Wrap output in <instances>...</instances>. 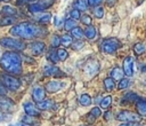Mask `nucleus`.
I'll use <instances>...</instances> for the list:
<instances>
[{"label":"nucleus","mask_w":146,"mask_h":126,"mask_svg":"<svg viewBox=\"0 0 146 126\" xmlns=\"http://www.w3.org/2000/svg\"><path fill=\"white\" fill-rule=\"evenodd\" d=\"M1 46H3L5 48L11 49V50H24L26 48V44L23 40L16 39V38H2L0 40Z\"/></svg>","instance_id":"obj_3"},{"label":"nucleus","mask_w":146,"mask_h":126,"mask_svg":"<svg viewBox=\"0 0 146 126\" xmlns=\"http://www.w3.org/2000/svg\"><path fill=\"white\" fill-rule=\"evenodd\" d=\"M83 34H84L88 39H94V38L96 37V29H95V26H92V25L87 26V29L83 31Z\"/></svg>","instance_id":"obj_21"},{"label":"nucleus","mask_w":146,"mask_h":126,"mask_svg":"<svg viewBox=\"0 0 146 126\" xmlns=\"http://www.w3.org/2000/svg\"><path fill=\"white\" fill-rule=\"evenodd\" d=\"M34 18H35V21H36L38 23H40V24H47V23L50 22L51 15L48 14V13H42V14H40V15H36Z\"/></svg>","instance_id":"obj_16"},{"label":"nucleus","mask_w":146,"mask_h":126,"mask_svg":"<svg viewBox=\"0 0 146 126\" xmlns=\"http://www.w3.org/2000/svg\"><path fill=\"white\" fill-rule=\"evenodd\" d=\"M36 108L39 110H49L54 108V102L51 100H43L39 103H36Z\"/></svg>","instance_id":"obj_17"},{"label":"nucleus","mask_w":146,"mask_h":126,"mask_svg":"<svg viewBox=\"0 0 146 126\" xmlns=\"http://www.w3.org/2000/svg\"><path fill=\"white\" fill-rule=\"evenodd\" d=\"M124 100H123V102H133V101H138V95L137 94H135V93H128L127 95H124V97H123Z\"/></svg>","instance_id":"obj_32"},{"label":"nucleus","mask_w":146,"mask_h":126,"mask_svg":"<svg viewBox=\"0 0 146 126\" xmlns=\"http://www.w3.org/2000/svg\"><path fill=\"white\" fill-rule=\"evenodd\" d=\"M87 1H88V5H89V6L96 7V6H99L103 0H87Z\"/></svg>","instance_id":"obj_43"},{"label":"nucleus","mask_w":146,"mask_h":126,"mask_svg":"<svg viewBox=\"0 0 146 126\" xmlns=\"http://www.w3.org/2000/svg\"><path fill=\"white\" fill-rule=\"evenodd\" d=\"M23 108H24V111L26 112V115L30 117H38L40 115V110L32 102H25L23 104Z\"/></svg>","instance_id":"obj_10"},{"label":"nucleus","mask_w":146,"mask_h":126,"mask_svg":"<svg viewBox=\"0 0 146 126\" xmlns=\"http://www.w3.org/2000/svg\"><path fill=\"white\" fill-rule=\"evenodd\" d=\"M2 13L5 14V16H14L16 14V9L13 6H3L2 7Z\"/></svg>","instance_id":"obj_25"},{"label":"nucleus","mask_w":146,"mask_h":126,"mask_svg":"<svg viewBox=\"0 0 146 126\" xmlns=\"http://www.w3.org/2000/svg\"><path fill=\"white\" fill-rule=\"evenodd\" d=\"M43 72L46 76H52V77H58V76H63V73L60 72V70L55 66V65H46L43 69Z\"/></svg>","instance_id":"obj_14"},{"label":"nucleus","mask_w":146,"mask_h":126,"mask_svg":"<svg viewBox=\"0 0 146 126\" xmlns=\"http://www.w3.org/2000/svg\"><path fill=\"white\" fill-rule=\"evenodd\" d=\"M2 1H8V0H0V2H2Z\"/></svg>","instance_id":"obj_51"},{"label":"nucleus","mask_w":146,"mask_h":126,"mask_svg":"<svg viewBox=\"0 0 146 126\" xmlns=\"http://www.w3.org/2000/svg\"><path fill=\"white\" fill-rule=\"evenodd\" d=\"M111 103H112V97L111 96H105L102 100V102H100V109H107V108H110Z\"/></svg>","instance_id":"obj_33"},{"label":"nucleus","mask_w":146,"mask_h":126,"mask_svg":"<svg viewBox=\"0 0 146 126\" xmlns=\"http://www.w3.org/2000/svg\"><path fill=\"white\" fill-rule=\"evenodd\" d=\"M123 76H124V73H123L122 69L119 68V66H115V68L112 69V71H111V77H110V78H112L114 81H115V80H116V81H120V80L123 78Z\"/></svg>","instance_id":"obj_15"},{"label":"nucleus","mask_w":146,"mask_h":126,"mask_svg":"<svg viewBox=\"0 0 146 126\" xmlns=\"http://www.w3.org/2000/svg\"><path fill=\"white\" fill-rule=\"evenodd\" d=\"M136 109H137L139 116H145L146 117V101H144V100L137 101Z\"/></svg>","instance_id":"obj_19"},{"label":"nucleus","mask_w":146,"mask_h":126,"mask_svg":"<svg viewBox=\"0 0 146 126\" xmlns=\"http://www.w3.org/2000/svg\"><path fill=\"white\" fill-rule=\"evenodd\" d=\"M54 23H55V25H56L57 27H60L62 25H64V21H63L62 18L57 17V16H55V18H54Z\"/></svg>","instance_id":"obj_42"},{"label":"nucleus","mask_w":146,"mask_h":126,"mask_svg":"<svg viewBox=\"0 0 146 126\" xmlns=\"http://www.w3.org/2000/svg\"><path fill=\"white\" fill-rule=\"evenodd\" d=\"M0 79H1V84L5 88L9 89V90H17L19 87H21V81L11 76V74H8V73H1L0 74Z\"/></svg>","instance_id":"obj_4"},{"label":"nucleus","mask_w":146,"mask_h":126,"mask_svg":"<svg viewBox=\"0 0 146 126\" xmlns=\"http://www.w3.org/2000/svg\"><path fill=\"white\" fill-rule=\"evenodd\" d=\"M59 39H60V45H63L64 47H67L72 44V37L68 36V34H64Z\"/></svg>","instance_id":"obj_29"},{"label":"nucleus","mask_w":146,"mask_h":126,"mask_svg":"<svg viewBox=\"0 0 146 126\" xmlns=\"http://www.w3.org/2000/svg\"><path fill=\"white\" fill-rule=\"evenodd\" d=\"M26 1H31V0H21L19 2H26Z\"/></svg>","instance_id":"obj_50"},{"label":"nucleus","mask_w":146,"mask_h":126,"mask_svg":"<svg viewBox=\"0 0 146 126\" xmlns=\"http://www.w3.org/2000/svg\"><path fill=\"white\" fill-rule=\"evenodd\" d=\"M57 57L59 61H65L67 57H68V53L66 52V49L64 48H60V49H57Z\"/></svg>","instance_id":"obj_30"},{"label":"nucleus","mask_w":146,"mask_h":126,"mask_svg":"<svg viewBox=\"0 0 146 126\" xmlns=\"http://www.w3.org/2000/svg\"><path fill=\"white\" fill-rule=\"evenodd\" d=\"M116 119L124 123H139L141 117L137 112H132L129 110H122L116 115Z\"/></svg>","instance_id":"obj_6"},{"label":"nucleus","mask_w":146,"mask_h":126,"mask_svg":"<svg viewBox=\"0 0 146 126\" xmlns=\"http://www.w3.org/2000/svg\"><path fill=\"white\" fill-rule=\"evenodd\" d=\"M76 26V22L72 18H67L65 22H64V29L66 31H72L74 27Z\"/></svg>","instance_id":"obj_24"},{"label":"nucleus","mask_w":146,"mask_h":126,"mask_svg":"<svg viewBox=\"0 0 146 126\" xmlns=\"http://www.w3.org/2000/svg\"><path fill=\"white\" fill-rule=\"evenodd\" d=\"M100 115H102V110H100V108H98V107L92 108V109H91V111H90V116H91V117H94V118L100 117Z\"/></svg>","instance_id":"obj_39"},{"label":"nucleus","mask_w":146,"mask_h":126,"mask_svg":"<svg viewBox=\"0 0 146 126\" xmlns=\"http://www.w3.org/2000/svg\"><path fill=\"white\" fill-rule=\"evenodd\" d=\"M80 18H81L82 24H84L87 26L91 25V16H89V15H82V17H80Z\"/></svg>","instance_id":"obj_40"},{"label":"nucleus","mask_w":146,"mask_h":126,"mask_svg":"<svg viewBox=\"0 0 146 126\" xmlns=\"http://www.w3.org/2000/svg\"><path fill=\"white\" fill-rule=\"evenodd\" d=\"M17 126H30V125H27V124H19V125H17Z\"/></svg>","instance_id":"obj_48"},{"label":"nucleus","mask_w":146,"mask_h":126,"mask_svg":"<svg viewBox=\"0 0 146 126\" xmlns=\"http://www.w3.org/2000/svg\"><path fill=\"white\" fill-rule=\"evenodd\" d=\"M0 110L5 112H13L15 110V103L6 95H0Z\"/></svg>","instance_id":"obj_7"},{"label":"nucleus","mask_w":146,"mask_h":126,"mask_svg":"<svg viewBox=\"0 0 146 126\" xmlns=\"http://www.w3.org/2000/svg\"><path fill=\"white\" fill-rule=\"evenodd\" d=\"M111 116H112L111 111H110V112H108V111H107V112H105V119H106V120H108V119L111 118Z\"/></svg>","instance_id":"obj_45"},{"label":"nucleus","mask_w":146,"mask_h":126,"mask_svg":"<svg viewBox=\"0 0 146 126\" xmlns=\"http://www.w3.org/2000/svg\"><path fill=\"white\" fill-rule=\"evenodd\" d=\"M130 86V80L128 79V78H122L120 81H119V84H117V88L119 89H125V88H128Z\"/></svg>","instance_id":"obj_31"},{"label":"nucleus","mask_w":146,"mask_h":126,"mask_svg":"<svg viewBox=\"0 0 146 126\" xmlns=\"http://www.w3.org/2000/svg\"><path fill=\"white\" fill-rule=\"evenodd\" d=\"M59 45H60V39H59V37L56 36V34H54V36L51 37V47H52V48H56V47H58Z\"/></svg>","instance_id":"obj_38"},{"label":"nucleus","mask_w":146,"mask_h":126,"mask_svg":"<svg viewBox=\"0 0 146 126\" xmlns=\"http://www.w3.org/2000/svg\"><path fill=\"white\" fill-rule=\"evenodd\" d=\"M83 36H84V34H83V30H82L81 27L75 26V27L72 30V36H71V37H74V38H76V39H82Z\"/></svg>","instance_id":"obj_28"},{"label":"nucleus","mask_w":146,"mask_h":126,"mask_svg":"<svg viewBox=\"0 0 146 126\" xmlns=\"http://www.w3.org/2000/svg\"><path fill=\"white\" fill-rule=\"evenodd\" d=\"M115 1H116V0H107V5H110V6H113Z\"/></svg>","instance_id":"obj_46"},{"label":"nucleus","mask_w":146,"mask_h":126,"mask_svg":"<svg viewBox=\"0 0 146 126\" xmlns=\"http://www.w3.org/2000/svg\"><path fill=\"white\" fill-rule=\"evenodd\" d=\"M2 119H3V115H2V113H1V112H0V121H1V120H2Z\"/></svg>","instance_id":"obj_49"},{"label":"nucleus","mask_w":146,"mask_h":126,"mask_svg":"<svg viewBox=\"0 0 146 126\" xmlns=\"http://www.w3.org/2000/svg\"><path fill=\"white\" fill-rule=\"evenodd\" d=\"M120 47V40L116 38H106L102 42V50L104 54H113Z\"/></svg>","instance_id":"obj_5"},{"label":"nucleus","mask_w":146,"mask_h":126,"mask_svg":"<svg viewBox=\"0 0 146 126\" xmlns=\"http://www.w3.org/2000/svg\"><path fill=\"white\" fill-rule=\"evenodd\" d=\"M133 58L131 56H128L124 58L123 61V68H122V71L123 73L127 76V77H131L133 76Z\"/></svg>","instance_id":"obj_8"},{"label":"nucleus","mask_w":146,"mask_h":126,"mask_svg":"<svg viewBox=\"0 0 146 126\" xmlns=\"http://www.w3.org/2000/svg\"><path fill=\"white\" fill-rule=\"evenodd\" d=\"M30 49H31V53L33 55H41L44 52V42H42V41H34V42L31 44Z\"/></svg>","instance_id":"obj_12"},{"label":"nucleus","mask_w":146,"mask_h":126,"mask_svg":"<svg viewBox=\"0 0 146 126\" xmlns=\"http://www.w3.org/2000/svg\"><path fill=\"white\" fill-rule=\"evenodd\" d=\"M70 15H71V18H72V19H74V21H76V19H80V16H81L80 11H79V10H76V9H74V8L71 10Z\"/></svg>","instance_id":"obj_41"},{"label":"nucleus","mask_w":146,"mask_h":126,"mask_svg":"<svg viewBox=\"0 0 146 126\" xmlns=\"http://www.w3.org/2000/svg\"><path fill=\"white\" fill-rule=\"evenodd\" d=\"M29 9H30V11L35 13V14L43 11V9H42V8H41V7H40L38 3H31V5H30V7H29Z\"/></svg>","instance_id":"obj_36"},{"label":"nucleus","mask_w":146,"mask_h":126,"mask_svg":"<svg viewBox=\"0 0 146 126\" xmlns=\"http://www.w3.org/2000/svg\"><path fill=\"white\" fill-rule=\"evenodd\" d=\"M54 2H55V0H39L36 3L44 10V9H47V8H49V7H51L52 5H54Z\"/></svg>","instance_id":"obj_27"},{"label":"nucleus","mask_w":146,"mask_h":126,"mask_svg":"<svg viewBox=\"0 0 146 126\" xmlns=\"http://www.w3.org/2000/svg\"><path fill=\"white\" fill-rule=\"evenodd\" d=\"M80 126H86V125H80Z\"/></svg>","instance_id":"obj_52"},{"label":"nucleus","mask_w":146,"mask_h":126,"mask_svg":"<svg viewBox=\"0 0 146 126\" xmlns=\"http://www.w3.org/2000/svg\"><path fill=\"white\" fill-rule=\"evenodd\" d=\"M16 22V18L14 16H5L1 21H0V25H11Z\"/></svg>","instance_id":"obj_26"},{"label":"nucleus","mask_w":146,"mask_h":126,"mask_svg":"<svg viewBox=\"0 0 146 126\" xmlns=\"http://www.w3.org/2000/svg\"><path fill=\"white\" fill-rule=\"evenodd\" d=\"M133 52H135L136 55H140V54L145 53V52H146V45L143 44V42H137V44H135V46H133Z\"/></svg>","instance_id":"obj_22"},{"label":"nucleus","mask_w":146,"mask_h":126,"mask_svg":"<svg viewBox=\"0 0 146 126\" xmlns=\"http://www.w3.org/2000/svg\"><path fill=\"white\" fill-rule=\"evenodd\" d=\"M104 86H105V89L108 90V92L114 90V88H115V81L112 78H105L104 79Z\"/></svg>","instance_id":"obj_23"},{"label":"nucleus","mask_w":146,"mask_h":126,"mask_svg":"<svg viewBox=\"0 0 146 126\" xmlns=\"http://www.w3.org/2000/svg\"><path fill=\"white\" fill-rule=\"evenodd\" d=\"M119 126H141V125H139L138 123H124V124H121Z\"/></svg>","instance_id":"obj_44"},{"label":"nucleus","mask_w":146,"mask_h":126,"mask_svg":"<svg viewBox=\"0 0 146 126\" xmlns=\"http://www.w3.org/2000/svg\"><path fill=\"white\" fill-rule=\"evenodd\" d=\"M94 15L96 17H98V18H102L104 16V9H103V7L102 6H96L94 8Z\"/></svg>","instance_id":"obj_35"},{"label":"nucleus","mask_w":146,"mask_h":126,"mask_svg":"<svg viewBox=\"0 0 146 126\" xmlns=\"http://www.w3.org/2000/svg\"><path fill=\"white\" fill-rule=\"evenodd\" d=\"M10 34L22 39H33L41 36H46L47 29L41 25H35L30 22H23L14 25L10 29Z\"/></svg>","instance_id":"obj_1"},{"label":"nucleus","mask_w":146,"mask_h":126,"mask_svg":"<svg viewBox=\"0 0 146 126\" xmlns=\"http://www.w3.org/2000/svg\"><path fill=\"white\" fill-rule=\"evenodd\" d=\"M141 71H143V72H144V73H146V65H145V66H143V68H141Z\"/></svg>","instance_id":"obj_47"},{"label":"nucleus","mask_w":146,"mask_h":126,"mask_svg":"<svg viewBox=\"0 0 146 126\" xmlns=\"http://www.w3.org/2000/svg\"><path fill=\"white\" fill-rule=\"evenodd\" d=\"M8 126H13V125H8Z\"/></svg>","instance_id":"obj_54"},{"label":"nucleus","mask_w":146,"mask_h":126,"mask_svg":"<svg viewBox=\"0 0 146 126\" xmlns=\"http://www.w3.org/2000/svg\"><path fill=\"white\" fill-rule=\"evenodd\" d=\"M84 70H86L90 76H94V74H96V73L98 72V70H99V63H98L96 60H91V61H89V62L86 64Z\"/></svg>","instance_id":"obj_13"},{"label":"nucleus","mask_w":146,"mask_h":126,"mask_svg":"<svg viewBox=\"0 0 146 126\" xmlns=\"http://www.w3.org/2000/svg\"><path fill=\"white\" fill-rule=\"evenodd\" d=\"M32 99L36 103L46 100V90H44V88H42L40 86L34 87L33 90H32Z\"/></svg>","instance_id":"obj_9"},{"label":"nucleus","mask_w":146,"mask_h":126,"mask_svg":"<svg viewBox=\"0 0 146 126\" xmlns=\"http://www.w3.org/2000/svg\"><path fill=\"white\" fill-rule=\"evenodd\" d=\"M144 82H145V84H146V79H145V81H144Z\"/></svg>","instance_id":"obj_53"},{"label":"nucleus","mask_w":146,"mask_h":126,"mask_svg":"<svg viewBox=\"0 0 146 126\" xmlns=\"http://www.w3.org/2000/svg\"><path fill=\"white\" fill-rule=\"evenodd\" d=\"M64 87V84L62 81H58V80H50L44 86V90L49 92V93H55V92H58L59 89H62Z\"/></svg>","instance_id":"obj_11"},{"label":"nucleus","mask_w":146,"mask_h":126,"mask_svg":"<svg viewBox=\"0 0 146 126\" xmlns=\"http://www.w3.org/2000/svg\"><path fill=\"white\" fill-rule=\"evenodd\" d=\"M88 1L87 0H75L74 2V9L79 10L80 13L81 11H86L88 9Z\"/></svg>","instance_id":"obj_18"},{"label":"nucleus","mask_w":146,"mask_h":126,"mask_svg":"<svg viewBox=\"0 0 146 126\" xmlns=\"http://www.w3.org/2000/svg\"><path fill=\"white\" fill-rule=\"evenodd\" d=\"M48 58L50 60V62H52V63H57L59 60H58V57H57V52L55 50V48H52V49H50L49 50V54H48Z\"/></svg>","instance_id":"obj_34"},{"label":"nucleus","mask_w":146,"mask_h":126,"mask_svg":"<svg viewBox=\"0 0 146 126\" xmlns=\"http://www.w3.org/2000/svg\"><path fill=\"white\" fill-rule=\"evenodd\" d=\"M91 102H92L91 96L88 95V94H82V95L79 97V103H80L81 105H83V107H88V105H90Z\"/></svg>","instance_id":"obj_20"},{"label":"nucleus","mask_w":146,"mask_h":126,"mask_svg":"<svg viewBox=\"0 0 146 126\" xmlns=\"http://www.w3.org/2000/svg\"><path fill=\"white\" fill-rule=\"evenodd\" d=\"M83 46H84V41H83V40H81V39H78L76 41H74V42H73L72 48H73L74 50H79V49H81Z\"/></svg>","instance_id":"obj_37"},{"label":"nucleus","mask_w":146,"mask_h":126,"mask_svg":"<svg viewBox=\"0 0 146 126\" xmlns=\"http://www.w3.org/2000/svg\"><path fill=\"white\" fill-rule=\"evenodd\" d=\"M0 66L8 74H19L22 71V58L17 53L7 52L0 58Z\"/></svg>","instance_id":"obj_2"}]
</instances>
